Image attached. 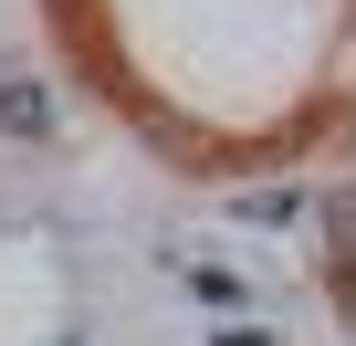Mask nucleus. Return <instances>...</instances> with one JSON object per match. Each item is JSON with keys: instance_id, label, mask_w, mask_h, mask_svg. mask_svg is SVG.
<instances>
[{"instance_id": "obj_1", "label": "nucleus", "mask_w": 356, "mask_h": 346, "mask_svg": "<svg viewBox=\"0 0 356 346\" xmlns=\"http://www.w3.org/2000/svg\"><path fill=\"white\" fill-rule=\"evenodd\" d=\"M0 126L32 136V126H42V95H32V84H0Z\"/></svg>"}]
</instances>
